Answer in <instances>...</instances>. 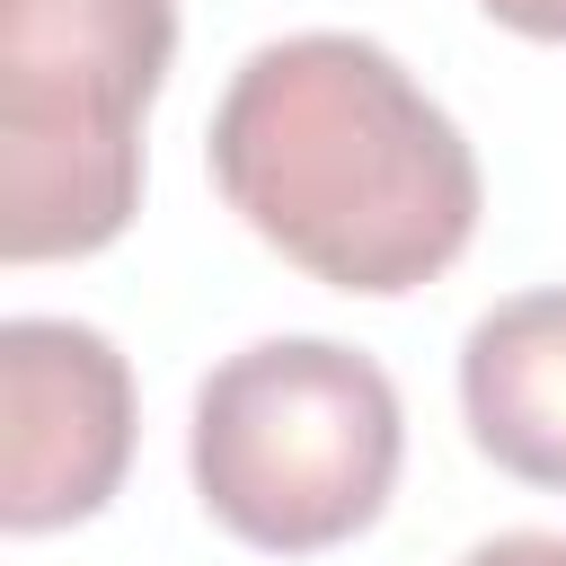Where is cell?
Wrapping results in <instances>:
<instances>
[{"label":"cell","mask_w":566,"mask_h":566,"mask_svg":"<svg viewBox=\"0 0 566 566\" xmlns=\"http://www.w3.org/2000/svg\"><path fill=\"white\" fill-rule=\"evenodd\" d=\"M221 203L310 283L354 301L424 292L486 212L469 133L371 35L310 27L256 44L212 106Z\"/></svg>","instance_id":"1"},{"label":"cell","mask_w":566,"mask_h":566,"mask_svg":"<svg viewBox=\"0 0 566 566\" xmlns=\"http://www.w3.org/2000/svg\"><path fill=\"white\" fill-rule=\"evenodd\" d=\"M177 0H0V256H97L142 212Z\"/></svg>","instance_id":"2"},{"label":"cell","mask_w":566,"mask_h":566,"mask_svg":"<svg viewBox=\"0 0 566 566\" xmlns=\"http://www.w3.org/2000/svg\"><path fill=\"white\" fill-rule=\"evenodd\" d=\"M398 460V380L336 336H256L221 354L186 416L203 513L265 557H318L371 531L389 513Z\"/></svg>","instance_id":"3"},{"label":"cell","mask_w":566,"mask_h":566,"mask_svg":"<svg viewBox=\"0 0 566 566\" xmlns=\"http://www.w3.org/2000/svg\"><path fill=\"white\" fill-rule=\"evenodd\" d=\"M133 469V363L88 318L0 327V531H71Z\"/></svg>","instance_id":"4"},{"label":"cell","mask_w":566,"mask_h":566,"mask_svg":"<svg viewBox=\"0 0 566 566\" xmlns=\"http://www.w3.org/2000/svg\"><path fill=\"white\" fill-rule=\"evenodd\" d=\"M460 416L504 478L566 495V283L513 292L460 336Z\"/></svg>","instance_id":"5"},{"label":"cell","mask_w":566,"mask_h":566,"mask_svg":"<svg viewBox=\"0 0 566 566\" xmlns=\"http://www.w3.org/2000/svg\"><path fill=\"white\" fill-rule=\"evenodd\" d=\"M460 566H566V539H557V531H495V539H478Z\"/></svg>","instance_id":"6"},{"label":"cell","mask_w":566,"mask_h":566,"mask_svg":"<svg viewBox=\"0 0 566 566\" xmlns=\"http://www.w3.org/2000/svg\"><path fill=\"white\" fill-rule=\"evenodd\" d=\"M504 35H531V44H566V0H478Z\"/></svg>","instance_id":"7"}]
</instances>
